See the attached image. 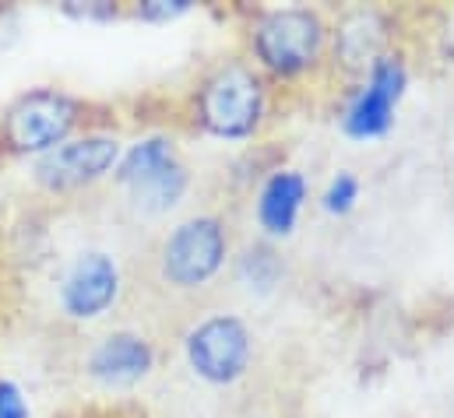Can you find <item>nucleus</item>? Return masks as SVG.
Wrapping results in <instances>:
<instances>
[{"label": "nucleus", "mask_w": 454, "mask_h": 418, "mask_svg": "<svg viewBox=\"0 0 454 418\" xmlns=\"http://www.w3.org/2000/svg\"><path fill=\"white\" fill-rule=\"evenodd\" d=\"M173 159H180V155H176V148H173L169 137H159V134L141 137L137 144H130V148L120 155V162H116V169H114V180L127 190V187L141 183L145 176L159 173L162 166H169Z\"/></svg>", "instance_id": "ddd939ff"}, {"label": "nucleus", "mask_w": 454, "mask_h": 418, "mask_svg": "<svg viewBox=\"0 0 454 418\" xmlns=\"http://www.w3.org/2000/svg\"><path fill=\"white\" fill-rule=\"evenodd\" d=\"M120 155L123 151H120V141L114 134L85 130V134L57 144L53 151L39 155L32 173H35V183L50 194H74V190L99 183L106 173H114Z\"/></svg>", "instance_id": "39448f33"}, {"label": "nucleus", "mask_w": 454, "mask_h": 418, "mask_svg": "<svg viewBox=\"0 0 454 418\" xmlns=\"http://www.w3.org/2000/svg\"><path fill=\"white\" fill-rule=\"evenodd\" d=\"M155 369V348L134 330H114L89 352V376L106 387H134Z\"/></svg>", "instance_id": "1a4fd4ad"}, {"label": "nucleus", "mask_w": 454, "mask_h": 418, "mask_svg": "<svg viewBox=\"0 0 454 418\" xmlns=\"http://www.w3.org/2000/svg\"><path fill=\"white\" fill-rule=\"evenodd\" d=\"M243 275H247L250 282H257V289H271V285L278 282V275H282V264H278V257H275L271 250L257 246V250H250V253L243 257Z\"/></svg>", "instance_id": "4468645a"}, {"label": "nucleus", "mask_w": 454, "mask_h": 418, "mask_svg": "<svg viewBox=\"0 0 454 418\" xmlns=\"http://www.w3.org/2000/svg\"><path fill=\"white\" fill-rule=\"evenodd\" d=\"M307 201V180L296 169H278L264 180L257 194V221L271 239H286Z\"/></svg>", "instance_id": "9b49d317"}, {"label": "nucleus", "mask_w": 454, "mask_h": 418, "mask_svg": "<svg viewBox=\"0 0 454 418\" xmlns=\"http://www.w3.org/2000/svg\"><path fill=\"white\" fill-rule=\"evenodd\" d=\"M116 296H120V267L103 250L82 253L60 282V310L71 320L103 316L116 303Z\"/></svg>", "instance_id": "6e6552de"}, {"label": "nucleus", "mask_w": 454, "mask_h": 418, "mask_svg": "<svg viewBox=\"0 0 454 418\" xmlns=\"http://www.w3.org/2000/svg\"><path fill=\"white\" fill-rule=\"evenodd\" d=\"M405 85H409V71L398 53H384L380 60H373L363 89L352 96V103L341 116L345 134L359 137V141L387 134L391 120H395V105L405 96Z\"/></svg>", "instance_id": "0eeeda50"}, {"label": "nucleus", "mask_w": 454, "mask_h": 418, "mask_svg": "<svg viewBox=\"0 0 454 418\" xmlns=\"http://www.w3.org/2000/svg\"><path fill=\"white\" fill-rule=\"evenodd\" d=\"M384 43H387L384 21L377 11H366V7L348 11L332 32L335 64H341L345 71H370L373 60L384 57Z\"/></svg>", "instance_id": "9d476101"}, {"label": "nucleus", "mask_w": 454, "mask_h": 418, "mask_svg": "<svg viewBox=\"0 0 454 418\" xmlns=\"http://www.w3.org/2000/svg\"><path fill=\"white\" fill-rule=\"evenodd\" d=\"M328 21L310 7H275L261 11L250 25V53L261 71L275 78H303L317 71L328 57Z\"/></svg>", "instance_id": "f257e3e1"}, {"label": "nucleus", "mask_w": 454, "mask_h": 418, "mask_svg": "<svg viewBox=\"0 0 454 418\" xmlns=\"http://www.w3.org/2000/svg\"><path fill=\"white\" fill-rule=\"evenodd\" d=\"M184 352H187L191 369L205 383L226 387V383H236L250 369L254 337H250V330L239 316L215 314L191 327V334L184 341Z\"/></svg>", "instance_id": "423d86ee"}, {"label": "nucleus", "mask_w": 454, "mask_h": 418, "mask_svg": "<svg viewBox=\"0 0 454 418\" xmlns=\"http://www.w3.org/2000/svg\"><path fill=\"white\" fill-rule=\"evenodd\" d=\"M229 232L219 214H194L180 221L159 246V275L180 292L205 289L226 264Z\"/></svg>", "instance_id": "20e7f679"}, {"label": "nucleus", "mask_w": 454, "mask_h": 418, "mask_svg": "<svg viewBox=\"0 0 454 418\" xmlns=\"http://www.w3.org/2000/svg\"><path fill=\"white\" fill-rule=\"evenodd\" d=\"M187 7H191L187 0H145V4L137 7V18H141V21H169V18L184 14Z\"/></svg>", "instance_id": "f3484780"}, {"label": "nucleus", "mask_w": 454, "mask_h": 418, "mask_svg": "<svg viewBox=\"0 0 454 418\" xmlns=\"http://www.w3.org/2000/svg\"><path fill=\"white\" fill-rule=\"evenodd\" d=\"M187 187H191V173H187V166L180 159H173L159 173H152L141 183L127 187V194H130V205L141 211V214H162V211H169L173 205H180V197L187 194Z\"/></svg>", "instance_id": "f8f14e48"}, {"label": "nucleus", "mask_w": 454, "mask_h": 418, "mask_svg": "<svg viewBox=\"0 0 454 418\" xmlns=\"http://www.w3.org/2000/svg\"><path fill=\"white\" fill-rule=\"evenodd\" d=\"M89 105L64 89H28L0 112V151L4 155H46L71 141L85 123Z\"/></svg>", "instance_id": "7ed1b4c3"}, {"label": "nucleus", "mask_w": 454, "mask_h": 418, "mask_svg": "<svg viewBox=\"0 0 454 418\" xmlns=\"http://www.w3.org/2000/svg\"><path fill=\"white\" fill-rule=\"evenodd\" d=\"M325 211L328 214H348L352 205L359 201V180L352 176V173H339L332 183H328V190H325Z\"/></svg>", "instance_id": "2eb2a0df"}, {"label": "nucleus", "mask_w": 454, "mask_h": 418, "mask_svg": "<svg viewBox=\"0 0 454 418\" xmlns=\"http://www.w3.org/2000/svg\"><path fill=\"white\" fill-rule=\"evenodd\" d=\"M268 112V89L254 64L223 60L215 64L194 92V123L223 141L254 137Z\"/></svg>", "instance_id": "f03ea898"}, {"label": "nucleus", "mask_w": 454, "mask_h": 418, "mask_svg": "<svg viewBox=\"0 0 454 418\" xmlns=\"http://www.w3.org/2000/svg\"><path fill=\"white\" fill-rule=\"evenodd\" d=\"M0 418H28L21 387L14 380H4V376H0Z\"/></svg>", "instance_id": "dca6fc26"}]
</instances>
